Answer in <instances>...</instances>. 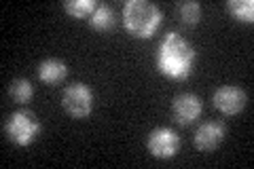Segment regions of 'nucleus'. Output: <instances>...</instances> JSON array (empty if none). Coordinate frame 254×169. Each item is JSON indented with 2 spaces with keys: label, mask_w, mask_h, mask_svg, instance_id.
I'll use <instances>...</instances> for the list:
<instances>
[{
  "label": "nucleus",
  "mask_w": 254,
  "mask_h": 169,
  "mask_svg": "<svg viewBox=\"0 0 254 169\" xmlns=\"http://www.w3.org/2000/svg\"><path fill=\"white\" fill-rule=\"evenodd\" d=\"M197 57L195 47L178 32H168L157 49V68L163 76L174 80H185L193 72Z\"/></svg>",
  "instance_id": "obj_1"
},
{
  "label": "nucleus",
  "mask_w": 254,
  "mask_h": 169,
  "mask_svg": "<svg viewBox=\"0 0 254 169\" xmlns=\"http://www.w3.org/2000/svg\"><path fill=\"white\" fill-rule=\"evenodd\" d=\"M163 13L148 0H129L123 6V23L127 32L136 38H150L161 23Z\"/></svg>",
  "instance_id": "obj_2"
},
{
  "label": "nucleus",
  "mask_w": 254,
  "mask_h": 169,
  "mask_svg": "<svg viewBox=\"0 0 254 169\" xmlns=\"http://www.w3.org/2000/svg\"><path fill=\"white\" fill-rule=\"evenodd\" d=\"M41 129H43V125L36 120L34 112H30L26 108L15 110L4 123L6 138L13 144H17V146H28V144H32L38 138Z\"/></svg>",
  "instance_id": "obj_3"
},
{
  "label": "nucleus",
  "mask_w": 254,
  "mask_h": 169,
  "mask_svg": "<svg viewBox=\"0 0 254 169\" xmlns=\"http://www.w3.org/2000/svg\"><path fill=\"white\" fill-rule=\"evenodd\" d=\"M62 104L70 116L85 118L93 108V91L85 83H72L64 89Z\"/></svg>",
  "instance_id": "obj_4"
},
{
  "label": "nucleus",
  "mask_w": 254,
  "mask_h": 169,
  "mask_svg": "<svg viewBox=\"0 0 254 169\" xmlns=\"http://www.w3.org/2000/svg\"><path fill=\"white\" fill-rule=\"evenodd\" d=\"M146 148L155 159H172L180 150V138L170 127H155L148 133Z\"/></svg>",
  "instance_id": "obj_5"
},
{
  "label": "nucleus",
  "mask_w": 254,
  "mask_h": 169,
  "mask_svg": "<svg viewBox=\"0 0 254 169\" xmlns=\"http://www.w3.org/2000/svg\"><path fill=\"white\" fill-rule=\"evenodd\" d=\"M212 102H214V108L216 110H220L222 114H227V116H231V114H237V112L244 110L246 102H248V95H246V91L240 89V87L225 85L214 91Z\"/></svg>",
  "instance_id": "obj_6"
},
{
  "label": "nucleus",
  "mask_w": 254,
  "mask_h": 169,
  "mask_svg": "<svg viewBox=\"0 0 254 169\" xmlns=\"http://www.w3.org/2000/svg\"><path fill=\"white\" fill-rule=\"evenodd\" d=\"M222 140H225V125L218 123V120H208V123L199 125L193 135L195 148L201 152L216 150L222 144Z\"/></svg>",
  "instance_id": "obj_7"
},
{
  "label": "nucleus",
  "mask_w": 254,
  "mask_h": 169,
  "mask_svg": "<svg viewBox=\"0 0 254 169\" xmlns=\"http://www.w3.org/2000/svg\"><path fill=\"white\" fill-rule=\"evenodd\" d=\"M172 112L180 125H190L201 114V100L195 93H180L174 98Z\"/></svg>",
  "instance_id": "obj_8"
},
{
  "label": "nucleus",
  "mask_w": 254,
  "mask_h": 169,
  "mask_svg": "<svg viewBox=\"0 0 254 169\" xmlns=\"http://www.w3.org/2000/svg\"><path fill=\"white\" fill-rule=\"evenodd\" d=\"M66 74H68L66 63H64L62 59H58V57H49V59H43L41 63H38V78L47 85L60 83V80L66 78Z\"/></svg>",
  "instance_id": "obj_9"
},
{
  "label": "nucleus",
  "mask_w": 254,
  "mask_h": 169,
  "mask_svg": "<svg viewBox=\"0 0 254 169\" xmlns=\"http://www.w3.org/2000/svg\"><path fill=\"white\" fill-rule=\"evenodd\" d=\"M89 26L93 30H100V32L110 30L115 26V11L110 9L108 4H98L95 11L89 15Z\"/></svg>",
  "instance_id": "obj_10"
},
{
  "label": "nucleus",
  "mask_w": 254,
  "mask_h": 169,
  "mask_svg": "<svg viewBox=\"0 0 254 169\" xmlns=\"http://www.w3.org/2000/svg\"><path fill=\"white\" fill-rule=\"evenodd\" d=\"M227 11L233 15L237 21H254V2L252 0H229Z\"/></svg>",
  "instance_id": "obj_11"
},
{
  "label": "nucleus",
  "mask_w": 254,
  "mask_h": 169,
  "mask_svg": "<svg viewBox=\"0 0 254 169\" xmlns=\"http://www.w3.org/2000/svg\"><path fill=\"white\" fill-rule=\"evenodd\" d=\"M9 95L13 98V102L17 104H28L34 95V89H32V83L28 78H15L9 85Z\"/></svg>",
  "instance_id": "obj_12"
},
{
  "label": "nucleus",
  "mask_w": 254,
  "mask_h": 169,
  "mask_svg": "<svg viewBox=\"0 0 254 169\" xmlns=\"http://www.w3.org/2000/svg\"><path fill=\"white\" fill-rule=\"evenodd\" d=\"M95 6H98L95 0H66L64 2V9L70 17H89L95 11Z\"/></svg>",
  "instance_id": "obj_13"
},
{
  "label": "nucleus",
  "mask_w": 254,
  "mask_h": 169,
  "mask_svg": "<svg viewBox=\"0 0 254 169\" xmlns=\"http://www.w3.org/2000/svg\"><path fill=\"white\" fill-rule=\"evenodd\" d=\"M180 11V17L185 23H189V26H195L197 21L201 19V4L195 2V0H189V2H182L178 6Z\"/></svg>",
  "instance_id": "obj_14"
}]
</instances>
